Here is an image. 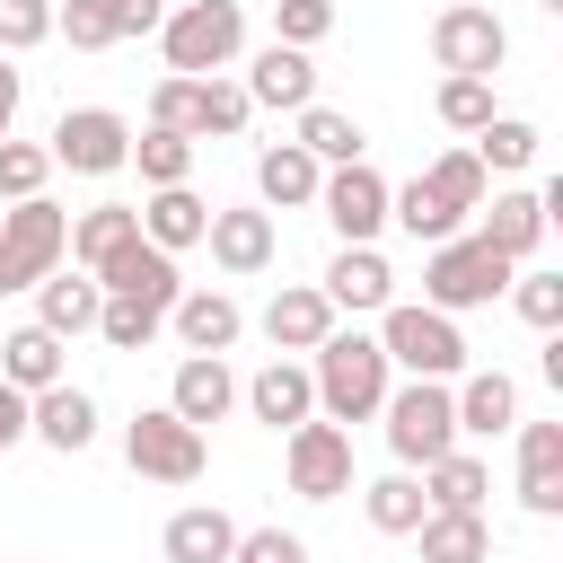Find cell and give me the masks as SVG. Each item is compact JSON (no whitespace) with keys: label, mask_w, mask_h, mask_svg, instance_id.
I'll return each mask as SVG.
<instances>
[{"label":"cell","mask_w":563,"mask_h":563,"mask_svg":"<svg viewBox=\"0 0 563 563\" xmlns=\"http://www.w3.org/2000/svg\"><path fill=\"white\" fill-rule=\"evenodd\" d=\"M484 167H475V150H440L413 185H387V220L413 238V246H440V238H457L466 220H475V202H484Z\"/></svg>","instance_id":"obj_1"},{"label":"cell","mask_w":563,"mask_h":563,"mask_svg":"<svg viewBox=\"0 0 563 563\" xmlns=\"http://www.w3.org/2000/svg\"><path fill=\"white\" fill-rule=\"evenodd\" d=\"M308 378H317V413L325 422H369L378 405H387V387H396V369H387V352H378V334H361V325H334L325 343H317V361H308Z\"/></svg>","instance_id":"obj_2"},{"label":"cell","mask_w":563,"mask_h":563,"mask_svg":"<svg viewBox=\"0 0 563 563\" xmlns=\"http://www.w3.org/2000/svg\"><path fill=\"white\" fill-rule=\"evenodd\" d=\"M238 44H246V9H238V0H185V9L158 18V53H167L176 79H211V70H229Z\"/></svg>","instance_id":"obj_3"},{"label":"cell","mask_w":563,"mask_h":563,"mask_svg":"<svg viewBox=\"0 0 563 563\" xmlns=\"http://www.w3.org/2000/svg\"><path fill=\"white\" fill-rule=\"evenodd\" d=\"M510 255H493L484 238H440L431 255H422V308H440V317H457V308H484V299H501L510 290Z\"/></svg>","instance_id":"obj_4"},{"label":"cell","mask_w":563,"mask_h":563,"mask_svg":"<svg viewBox=\"0 0 563 563\" xmlns=\"http://www.w3.org/2000/svg\"><path fill=\"white\" fill-rule=\"evenodd\" d=\"M378 352H387V369H405V378H457V369H466V334H457V317H440V308H405V299L378 308Z\"/></svg>","instance_id":"obj_5"},{"label":"cell","mask_w":563,"mask_h":563,"mask_svg":"<svg viewBox=\"0 0 563 563\" xmlns=\"http://www.w3.org/2000/svg\"><path fill=\"white\" fill-rule=\"evenodd\" d=\"M62 255H70V211H62V202L26 194V202L0 211V299H9V290H35Z\"/></svg>","instance_id":"obj_6"},{"label":"cell","mask_w":563,"mask_h":563,"mask_svg":"<svg viewBox=\"0 0 563 563\" xmlns=\"http://www.w3.org/2000/svg\"><path fill=\"white\" fill-rule=\"evenodd\" d=\"M246 114H255L246 88L220 79V70H211V79H176V70H167V79L150 88V123H167V132H185V141H229V132H246Z\"/></svg>","instance_id":"obj_7"},{"label":"cell","mask_w":563,"mask_h":563,"mask_svg":"<svg viewBox=\"0 0 563 563\" xmlns=\"http://www.w3.org/2000/svg\"><path fill=\"white\" fill-rule=\"evenodd\" d=\"M378 422H387L396 466H431L440 449H457V405H449V378H405V387H387Z\"/></svg>","instance_id":"obj_8"},{"label":"cell","mask_w":563,"mask_h":563,"mask_svg":"<svg viewBox=\"0 0 563 563\" xmlns=\"http://www.w3.org/2000/svg\"><path fill=\"white\" fill-rule=\"evenodd\" d=\"M123 457H132V475H150V484H202L211 440H202L176 405H141V413L123 422Z\"/></svg>","instance_id":"obj_9"},{"label":"cell","mask_w":563,"mask_h":563,"mask_svg":"<svg viewBox=\"0 0 563 563\" xmlns=\"http://www.w3.org/2000/svg\"><path fill=\"white\" fill-rule=\"evenodd\" d=\"M282 475H290V493L299 501H343L352 493V431L343 422H290L282 431Z\"/></svg>","instance_id":"obj_10"},{"label":"cell","mask_w":563,"mask_h":563,"mask_svg":"<svg viewBox=\"0 0 563 563\" xmlns=\"http://www.w3.org/2000/svg\"><path fill=\"white\" fill-rule=\"evenodd\" d=\"M431 62L440 70H466V79H493L510 62V26L493 9H475V0H457V9L431 18Z\"/></svg>","instance_id":"obj_11"},{"label":"cell","mask_w":563,"mask_h":563,"mask_svg":"<svg viewBox=\"0 0 563 563\" xmlns=\"http://www.w3.org/2000/svg\"><path fill=\"white\" fill-rule=\"evenodd\" d=\"M44 150H53V167H70V176H114V167L132 158V123H123L114 106H70Z\"/></svg>","instance_id":"obj_12"},{"label":"cell","mask_w":563,"mask_h":563,"mask_svg":"<svg viewBox=\"0 0 563 563\" xmlns=\"http://www.w3.org/2000/svg\"><path fill=\"white\" fill-rule=\"evenodd\" d=\"M317 211L334 220L343 246H369V238L387 229V176H378L369 158H343V167L317 176Z\"/></svg>","instance_id":"obj_13"},{"label":"cell","mask_w":563,"mask_h":563,"mask_svg":"<svg viewBox=\"0 0 563 563\" xmlns=\"http://www.w3.org/2000/svg\"><path fill=\"white\" fill-rule=\"evenodd\" d=\"M97 290L106 299H141V308H176V290H185V273H176V255H158L150 238H132V246H114L106 264H97Z\"/></svg>","instance_id":"obj_14"},{"label":"cell","mask_w":563,"mask_h":563,"mask_svg":"<svg viewBox=\"0 0 563 563\" xmlns=\"http://www.w3.org/2000/svg\"><path fill=\"white\" fill-rule=\"evenodd\" d=\"M238 396H246V413H255L264 431H290V422L317 413V378H308V361H290V352H273Z\"/></svg>","instance_id":"obj_15"},{"label":"cell","mask_w":563,"mask_h":563,"mask_svg":"<svg viewBox=\"0 0 563 563\" xmlns=\"http://www.w3.org/2000/svg\"><path fill=\"white\" fill-rule=\"evenodd\" d=\"M246 106H273V114H299V106H317V62L299 53V44H264L255 62H246Z\"/></svg>","instance_id":"obj_16"},{"label":"cell","mask_w":563,"mask_h":563,"mask_svg":"<svg viewBox=\"0 0 563 563\" xmlns=\"http://www.w3.org/2000/svg\"><path fill=\"white\" fill-rule=\"evenodd\" d=\"M202 246H211V264H220L229 282H246V273H264V264L282 255V229H273V211H211Z\"/></svg>","instance_id":"obj_17"},{"label":"cell","mask_w":563,"mask_h":563,"mask_svg":"<svg viewBox=\"0 0 563 563\" xmlns=\"http://www.w3.org/2000/svg\"><path fill=\"white\" fill-rule=\"evenodd\" d=\"M26 431H35L44 449L79 457V449L97 440V396H88V387H70V378H53V387H35V396H26Z\"/></svg>","instance_id":"obj_18"},{"label":"cell","mask_w":563,"mask_h":563,"mask_svg":"<svg viewBox=\"0 0 563 563\" xmlns=\"http://www.w3.org/2000/svg\"><path fill=\"white\" fill-rule=\"evenodd\" d=\"M325 299H334V317H378L387 299H396V273H387V255L378 246H343L334 264H325V282H317Z\"/></svg>","instance_id":"obj_19"},{"label":"cell","mask_w":563,"mask_h":563,"mask_svg":"<svg viewBox=\"0 0 563 563\" xmlns=\"http://www.w3.org/2000/svg\"><path fill=\"white\" fill-rule=\"evenodd\" d=\"M325 334H334V299H325L317 282H282L273 308H264V343H273V352H317Z\"/></svg>","instance_id":"obj_20"},{"label":"cell","mask_w":563,"mask_h":563,"mask_svg":"<svg viewBox=\"0 0 563 563\" xmlns=\"http://www.w3.org/2000/svg\"><path fill=\"white\" fill-rule=\"evenodd\" d=\"M449 405H457V440H493V431L519 422L510 369H457V378H449Z\"/></svg>","instance_id":"obj_21"},{"label":"cell","mask_w":563,"mask_h":563,"mask_svg":"<svg viewBox=\"0 0 563 563\" xmlns=\"http://www.w3.org/2000/svg\"><path fill=\"white\" fill-rule=\"evenodd\" d=\"M519 431V501L537 519H563V422H510Z\"/></svg>","instance_id":"obj_22"},{"label":"cell","mask_w":563,"mask_h":563,"mask_svg":"<svg viewBox=\"0 0 563 563\" xmlns=\"http://www.w3.org/2000/svg\"><path fill=\"white\" fill-rule=\"evenodd\" d=\"M167 405H176L194 431H211V422L238 405V378H229V361H220V352H185V361H176V378H167Z\"/></svg>","instance_id":"obj_23"},{"label":"cell","mask_w":563,"mask_h":563,"mask_svg":"<svg viewBox=\"0 0 563 563\" xmlns=\"http://www.w3.org/2000/svg\"><path fill=\"white\" fill-rule=\"evenodd\" d=\"M202 229H211V202H202L194 185H150V202H141V238H150L158 255L202 246Z\"/></svg>","instance_id":"obj_24"},{"label":"cell","mask_w":563,"mask_h":563,"mask_svg":"<svg viewBox=\"0 0 563 563\" xmlns=\"http://www.w3.org/2000/svg\"><path fill=\"white\" fill-rule=\"evenodd\" d=\"M475 211H484V220H475V238H484L493 255H510V264H528V255H537V238H545V220H554V211H545L537 194H519V185H510V194H493V202H475Z\"/></svg>","instance_id":"obj_25"},{"label":"cell","mask_w":563,"mask_h":563,"mask_svg":"<svg viewBox=\"0 0 563 563\" xmlns=\"http://www.w3.org/2000/svg\"><path fill=\"white\" fill-rule=\"evenodd\" d=\"M229 545H238V519H229L220 501H185V510L158 528V554H167V563H229Z\"/></svg>","instance_id":"obj_26"},{"label":"cell","mask_w":563,"mask_h":563,"mask_svg":"<svg viewBox=\"0 0 563 563\" xmlns=\"http://www.w3.org/2000/svg\"><path fill=\"white\" fill-rule=\"evenodd\" d=\"M97 308H106L97 273H62V264H53V273L35 282V325H44V334H62V343H70V334H88V325H97Z\"/></svg>","instance_id":"obj_27"},{"label":"cell","mask_w":563,"mask_h":563,"mask_svg":"<svg viewBox=\"0 0 563 563\" xmlns=\"http://www.w3.org/2000/svg\"><path fill=\"white\" fill-rule=\"evenodd\" d=\"M167 325H176V343H185V352H229V343L246 334V317H238V299H229V290H176Z\"/></svg>","instance_id":"obj_28"},{"label":"cell","mask_w":563,"mask_h":563,"mask_svg":"<svg viewBox=\"0 0 563 563\" xmlns=\"http://www.w3.org/2000/svg\"><path fill=\"white\" fill-rule=\"evenodd\" d=\"M317 158L299 150V141H273V150H255V194H264V211H299V202H317Z\"/></svg>","instance_id":"obj_29"},{"label":"cell","mask_w":563,"mask_h":563,"mask_svg":"<svg viewBox=\"0 0 563 563\" xmlns=\"http://www.w3.org/2000/svg\"><path fill=\"white\" fill-rule=\"evenodd\" d=\"M413 545H422V563H493V528H484V510H422Z\"/></svg>","instance_id":"obj_30"},{"label":"cell","mask_w":563,"mask_h":563,"mask_svg":"<svg viewBox=\"0 0 563 563\" xmlns=\"http://www.w3.org/2000/svg\"><path fill=\"white\" fill-rule=\"evenodd\" d=\"M141 238V202H97V211H79L70 220V264L79 273H97L114 246H132Z\"/></svg>","instance_id":"obj_31"},{"label":"cell","mask_w":563,"mask_h":563,"mask_svg":"<svg viewBox=\"0 0 563 563\" xmlns=\"http://www.w3.org/2000/svg\"><path fill=\"white\" fill-rule=\"evenodd\" d=\"M422 493H431V510H484L493 466H484L475 449H440V457L422 466Z\"/></svg>","instance_id":"obj_32"},{"label":"cell","mask_w":563,"mask_h":563,"mask_svg":"<svg viewBox=\"0 0 563 563\" xmlns=\"http://www.w3.org/2000/svg\"><path fill=\"white\" fill-rule=\"evenodd\" d=\"M361 510H369V528H378V537H413V528H422V510H431V493H422V475H413V466H396V475L361 484Z\"/></svg>","instance_id":"obj_33"},{"label":"cell","mask_w":563,"mask_h":563,"mask_svg":"<svg viewBox=\"0 0 563 563\" xmlns=\"http://www.w3.org/2000/svg\"><path fill=\"white\" fill-rule=\"evenodd\" d=\"M0 378H9L18 396L53 387V378H62V334H44V325H18V334H0Z\"/></svg>","instance_id":"obj_34"},{"label":"cell","mask_w":563,"mask_h":563,"mask_svg":"<svg viewBox=\"0 0 563 563\" xmlns=\"http://www.w3.org/2000/svg\"><path fill=\"white\" fill-rule=\"evenodd\" d=\"M537 141H545V132H537L528 114H493L466 150H475V167H484V176H519V167H537Z\"/></svg>","instance_id":"obj_35"},{"label":"cell","mask_w":563,"mask_h":563,"mask_svg":"<svg viewBox=\"0 0 563 563\" xmlns=\"http://www.w3.org/2000/svg\"><path fill=\"white\" fill-rule=\"evenodd\" d=\"M299 150H308L317 167H343V158L369 150V132H361L352 114H334V106H299Z\"/></svg>","instance_id":"obj_36"},{"label":"cell","mask_w":563,"mask_h":563,"mask_svg":"<svg viewBox=\"0 0 563 563\" xmlns=\"http://www.w3.org/2000/svg\"><path fill=\"white\" fill-rule=\"evenodd\" d=\"M123 167H141V185H194V141L185 132H167V123H150L141 141H132V158Z\"/></svg>","instance_id":"obj_37"},{"label":"cell","mask_w":563,"mask_h":563,"mask_svg":"<svg viewBox=\"0 0 563 563\" xmlns=\"http://www.w3.org/2000/svg\"><path fill=\"white\" fill-rule=\"evenodd\" d=\"M53 35H70L79 53L123 44V0H53Z\"/></svg>","instance_id":"obj_38"},{"label":"cell","mask_w":563,"mask_h":563,"mask_svg":"<svg viewBox=\"0 0 563 563\" xmlns=\"http://www.w3.org/2000/svg\"><path fill=\"white\" fill-rule=\"evenodd\" d=\"M431 106H440V123L466 132V141L501 114V106H493V79H466V70H440V97H431Z\"/></svg>","instance_id":"obj_39"},{"label":"cell","mask_w":563,"mask_h":563,"mask_svg":"<svg viewBox=\"0 0 563 563\" xmlns=\"http://www.w3.org/2000/svg\"><path fill=\"white\" fill-rule=\"evenodd\" d=\"M510 308H519L537 334H554V325H563V273H510Z\"/></svg>","instance_id":"obj_40"},{"label":"cell","mask_w":563,"mask_h":563,"mask_svg":"<svg viewBox=\"0 0 563 563\" xmlns=\"http://www.w3.org/2000/svg\"><path fill=\"white\" fill-rule=\"evenodd\" d=\"M158 325H167V317H158V308H141V299H106V308H97V325H88V334H106V343H114V352H141V343H150V334H158Z\"/></svg>","instance_id":"obj_41"},{"label":"cell","mask_w":563,"mask_h":563,"mask_svg":"<svg viewBox=\"0 0 563 563\" xmlns=\"http://www.w3.org/2000/svg\"><path fill=\"white\" fill-rule=\"evenodd\" d=\"M334 35V0H273V44H325Z\"/></svg>","instance_id":"obj_42"},{"label":"cell","mask_w":563,"mask_h":563,"mask_svg":"<svg viewBox=\"0 0 563 563\" xmlns=\"http://www.w3.org/2000/svg\"><path fill=\"white\" fill-rule=\"evenodd\" d=\"M44 176H53V150H35V141H0V202L44 194Z\"/></svg>","instance_id":"obj_43"},{"label":"cell","mask_w":563,"mask_h":563,"mask_svg":"<svg viewBox=\"0 0 563 563\" xmlns=\"http://www.w3.org/2000/svg\"><path fill=\"white\" fill-rule=\"evenodd\" d=\"M53 35V0H0V53H35Z\"/></svg>","instance_id":"obj_44"},{"label":"cell","mask_w":563,"mask_h":563,"mask_svg":"<svg viewBox=\"0 0 563 563\" xmlns=\"http://www.w3.org/2000/svg\"><path fill=\"white\" fill-rule=\"evenodd\" d=\"M229 563H308V545H299L290 528H238Z\"/></svg>","instance_id":"obj_45"},{"label":"cell","mask_w":563,"mask_h":563,"mask_svg":"<svg viewBox=\"0 0 563 563\" xmlns=\"http://www.w3.org/2000/svg\"><path fill=\"white\" fill-rule=\"evenodd\" d=\"M18 440H26V396H18L9 378H0V457H9Z\"/></svg>","instance_id":"obj_46"},{"label":"cell","mask_w":563,"mask_h":563,"mask_svg":"<svg viewBox=\"0 0 563 563\" xmlns=\"http://www.w3.org/2000/svg\"><path fill=\"white\" fill-rule=\"evenodd\" d=\"M18 97H26V79H18L9 53H0V141H9V123H18Z\"/></svg>","instance_id":"obj_47"},{"label":"cell","mask_w":563,"mask_h":563,"mask_svg":"<svg viewBox=\"0 0 563 563\" xmlns=\"http://www.w3.org/2000/svg\"><path fill=\"white\" fill-rule=\"evenodd\" d=\"M537 9H554V18H563V0H537Z\"/></svg>","instance_id":"obj_48"}]
</instances>
